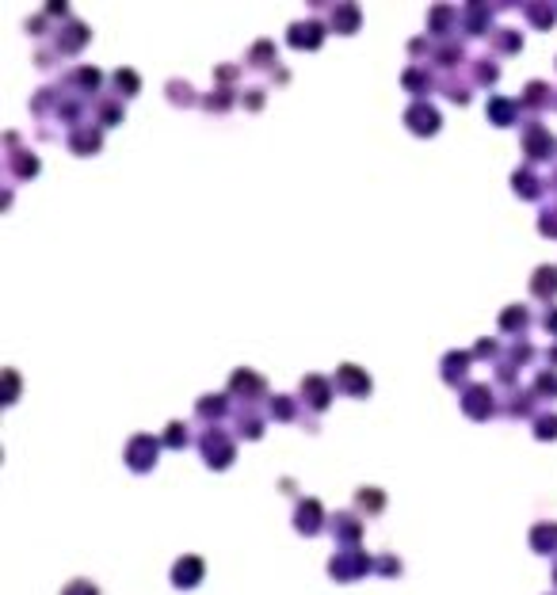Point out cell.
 <instances>
[{
    "label": "cell",
    "mask_w": 557,
    "mask_h": 595,
    "mask_svg": "<svg viewBox=\"0 0 557 595\" xmlns=\"http://www.w3.org/2000/svg\"><path fill=\"white\" fill-rule=\"evenodd\" d=\"M199 447H203L206 466H214V469H226L233 462V454H237V447H233V439L226 432H206L203 439H199Z\"/></svg>",
    "instance_id": "1"
},
{
    "label": "cell",
    "mask_w": 557,
    "mask_h": 595,
    "mask_svg": "<svg viewBox=\"0 0 557 595\" xmlns=\"http://www.w3.org/2000/svg\"><path fill=\"white\" fill-rule=\"evenodd\" d=\"M374 569V557H366V554H336L328 561V572H332V580H355V576H366V572Z\"/></svg>",
    "instance_id": "2"
},
{
    "label": "cell",
    "mask_w": 557,
    "mask_h": 595,
    "mask_svg": "<svg viewBox=\"0 0 557 595\" xmlns=\"http://www.w3.org/2000/svg\"><path fill=\"white\" fill-rule=\"evenodd\" d=\"M157 447H161V439H153V435H134L130 447H126V466H130V469H149L153 462H157Z\"/></svg>",
    "instance_id": "3"
},
{
    "label": "cell",
    "mask_w": 557,
    "mask_h": 595,
    "mask_svg": "<svg viewBox=\"0 0 557 595\" xmlns=\"http://www.w3.org/2000/svg\"><path fill=\"white\" fill-rule=\"evenodd\" d=\"M321 39H325V27H321L317 19H298V24H291V31H286V42L298 46V50H317Z\"/></svg>",
    "instance_id": "4"
},
{
    "label": "cell",
    "mask_w": 557,
    "mask_h": 595,
    "mask_svg": "<svg viewBox=\"0 0 557 595\" xmlns=\"http://www.w3.org/2000/svg\"><path fill=\"white\" fill-rule=\"evenodd\" d=\"M405 123H408V130H416V134L428 138V134H436V130L443 126V115L431 103H412L405 111Z\"/></svg>",
    "instance_id": "5"
},
{
    "label": "cell",
    "mask_w": 557,
    "mask_h": 595,
    "mask_svg": "<svg viewBox=\"0 0 557 595\" xmlns=\"http://www.w3.org/2000/svg\"><path fill=\"white\" fill-rule=\"evenodd\" d=\"M462 409L470 420H485V416H493V393H488V385H470L462 397Z\"/></svg>",
    "instance_id": "6"
},
{
    "label": "cell",
    "mask_w": 557,
    "mask_h": 595,
    "mask_svg": "<svg viewBox=\"0 0 557 595\" xmlns=\"http://www.w3.org/2000/svg\"><path fill=\"white\" fill-rule=\"evenodd\" d=\"M336 390L351 393V397H366V393H371V374L348 362V367H340V370H336Z\"/></svg>",
    "instance_id": "7"
},
{
    "label": "cell",
    "mask_w": 557,
    "mask_h": 595,
    "mask_svg": "<svg viewBox=\"0 0 557 595\" xmlns=\"http://www.w3.org/2000/svg\"><path fill=\"white\" fill-rule=\"evenodd\" d=\"M321 523H325V512H321L317 500H302V504H298V512H294V527H298V531H302V534H317Z\"/></svg>",
    "instance_id": "8"
},
{
    "label": "cell",
    "mask_w": 557,
    "mask_h": 595,
    "mask_svg": "<svg viewBox=\"0 0 557 595\" xmlns=\"http://www.w3.org/2000/svg\"><path fill=\"white\" fill-rule=\"evenodd\" d=\"M229 393H237V397H260V393H267V385H264V378L256 370H233Z\"/></svg>",
    "instance_id": "9"
},
{
    "label": "cell",
    "mask_w": 557,
    "mask_h": 595,
    "mask_svg": "<svg viewBox=\"0 0 557 595\" xmlns=\"http://www.w3.org/2000/svg\"><path fill=\"white\" fill-rule=\"evenodd\" d=\"M203 561H199V557H180V561H176V569H172V584H176V588H195V584L199 580H203Z\"/></svg>",
    "instance_id": "10"
},
{
    "label": "cell",
    "mask_w": 557,
    "mask_h": 595,
    "mask_svg": "<svg viewBox=\"0 0 557 595\" xmlns=\"http://www.w3.org/2000/svg\"><path fill=\"white\" fill-rule=\"evenodd\" d=\"M523 149H527L531 161H546L553 153V141L542 126H527V138H523Z\"/></svg>",
    "instance_id": "11"
},
{
    "label": "cell",
    "mask_w": 557,
    "mask_h": 595,
    "mask_svg": "<svg viewBox=\"0 0 557 595\" xmlns=\"http://www.w3.org/2000/svg\"><path fill=\"white\" fill-rule=\"evenodd\" d=\"M328 393H332V382H325L321 374H309V378L302 382V397L313 405V409H325V405H328Z\"/></svg>",
    "instance_id": "12"
},
{
    "label": "cell",
    "mask_w": 557,
    "mask_h": 595,
    "mask_svg": "<svg viewBox=\"0 0 557 595\" xmlns=\"http://www.w3.org/2000/svg\"><path fill=\"white\" fill-rule=\"evenodd\" d=\"M531 290H534V298H546V302H550V298L557 294V268L546 263V268L534 271L531 275Z\"/></svg>",
    "instance_id": "13"
},
{
    "label": "cell",
    "mask_w": 557,
    "mask_h": 595,
    "mask_svg": "<svg viewBox=\"0 0 557 595\" xmlns=\"http://www.w3.org/2000/svg\"><path fill=\"white\" fill-rule=\"evenodd\" d=\"M332 531H340L336 538H340L343 546H355V542H359V534H363V527H359V519H355V515L340 512L336 519H332Z\"/></svg>",
    "instance_id": "14"
},
{
    "label": "cell",
    "mask_w": 557,
    "mask_h": 595,
    "mask_svg": "<svg viewBox=\"0 0 557 595\" xmlns=\"http://www.w3.org/2000/svg\"><path fill=\"white\" fill-rule=\"evenodd\" d=\"M69 149L76 153V157H88V153H96V149H99V130H88V126L73 130V138H69Z\"/></svg>",
    "instance_id": "15"
},
{
    "label": "cell",
    "mask_w": 557,
    "mask_h": 595,
    "mask_svg": "<svg viewBox=\"0 0 557 595\" xmlns=\"http://www.w3.org/2000/svg\"><path fill=\"white\" fill-rule=\"evenodd\" d=\"M531 546L538 549V554H553L557 549V523H538L531 531Z\"/></svg>",
    "instance_id": "16"
},
{
    "label": "cell",
    "mask_w": 557,
    "mask_h": 595,
    "mask_svg": "<svg viewBox=\"0 0 557 595\" xmlns=\"http://www.w3.org/2000/svg\"><path fill=\"white\" fill-rule=\"evenodd\" d=\"M527 325H531V310H527V305H508V310L500 313V328H504V332H523Z\"/></svg>",
    "instance_id": "17"
},
{
    "label": "cell",
    "mask_w": 557,
    "mask_h": 595,
    "mask_svg": "<svg viewBox=\"0 0 557 595\" xmlns=\"http://www.w3.org/2000/svg\"><path fill=\"white\" fill-rule=\"evenodd\" d=\"M466 370H470V355H458V351H451L447 359H443V378L451 385H458L466 378Z\"/></svg>",
    "instance_id": "18"
},
{
    "label": "cell",
    "mask_w": 557,
    "mask_h": 595,
    "mask_svg": "<svg viewBox=\"0 0 557 595\" xmlns=\"http://www.w3.org/2000/svg\"><path fill=\"white\" fill-rule=\"evenodd\" d=\"M519 115V107L511 103V99H488V118H493L496 126H511Z\"/></svg>",
    "instance_id": "19"
},
{
    "label": "cell",
    "mask_w": 557,
    "mask_h": 595,
    "mask_svg": "<svg viewBox=\"0 0 557 595\" xmlns=\"http://www.w3.org/2000/svg\"><path fill=\"white\" fill-rule=\"evenodd\" d=\"M84 42H88V27H84V24H69V27H65V35H58V50L76 54Z\"/></svg>",
    "instance_id": "20"
},
{
    "label": "cell",
    "mask_w": 557,
    "mask_h": 595,
    "mask_svg": "<svg viewBox=\"0 0 557 595\" xmlns=\"http://www.w3.org/2000/svg\"><path fill=\"white\" fill-rule=\"evenodd\" d=\"M511 187H516L523 198H538L542 195V183H538V176H534L531 168H519L516 176H511Z\"/></svg>",
    "instance_id": "21"
},
{
    "label": "cell",
    "mask_w": 557,
    "mask_h": 595,
    "mask_svg": "<svg viewBox=\"0 0 557 595\" xmlns=\"http://www.w3.org/2000/svg\"><path fill=\"white\" fill-rule=\"evenodd\" d=\"M355 504H359V512L366 515H378L386 508V492H378V489H359L355 492Z\"/></svg>",
    "instance_id": "22"
},
{
    "label": "cell",
    "mask_w": 557,
    "mask_h": 595,
    "mask_svg": "<svg viewBox=\"0 0 557 595\" xmlns=\"http://www.w3.org/2000/svg\"><path fill=\"white\" fill-rule=\"evenodd\" d=\"M195 409H199V416H203V420H218V416H226V409H229V401H226V397H199V405H195Z\"/></svg>",
    "instance_id": "23"
},
{
    "label": "cell",
    "mask_w": 557,
    "mask_h": 595,
    "mask_svg": "<svg viewBox=\"0 0 557 595\" xmlns=\"http://www.w3.org/2000/svg\"><path fill=\"white\" fill-rule=\"evenodd\" d=\"M332 16H336V19H332V27H336V31H348V35H351V31H359V8H355V4H340Z\"/></svg>",
    "instance_id": "24"
},
{
    "label": "cell",
    "mask_w": 557,
    "mask_h": 595,
    "mask_svg": "<svg viewBox=\"0 0 557 595\" xmlns=\"http://www.w3.org/2000/svg\"><path fill=\"white\" fill-rule=\"evenodd\" d=\"M493 42H496L500 54H516L523 46V35H519V31H511V27H500L496 35H493Z\"/></svg>",
    "instance_id": "25"
},
{
    "label": "cell",
    "mask_w": 557,
    "mask_h": 595,
    "mask_svg": "<svg viewBox=\"0 0 557 595\" xmlns=\"http://www.w3.org/2000/svg\"><path fill=\"white\" fill-rule=\"evenodd\" d=\"M187 439H191V432H187V424L172 420L169 427H164V439H161V443H164V447H176V450H180V447H187Z\"/></svg>",
    "instance_id": "26"
},
{
    "label": "cell",
    "mask_w": 557,
    "mask_h": 595,
    "mask_svg": "<svg viewBox=\"0 0 557 595\" xmlns=\"http://www.w3.org/2000/svg\"><path fill=\"white\" fill-rule=\"evenodd\" d=\"M542 103L550 107V88H546V84H531L527 92H523V107H531V111H542Z\"/></svg>",
    "instance_id": "27"
},
{
    "label": "cell",
    "mask_w": 557,
    "mask_h": 595,
    "mask_svg": "<svg viewBox=\"0 0 557 595\" xmlns=\"http://www.w3.org/2000/svg\"><path fill=\"white\" fill-rule=\"evenodd\" d=\"M401 84H405L408 92H424V88H431V76L412 65V69H405V76H401Z\"/></svg>",
    "instance_id": "28"
},
{
    "label": "cell",
    "mask_w": 557,
    "mask_h": 595,
    "mask_svg": "<svg viewBox=\"0 0 557 595\" xmlns=\"http://www.w3.org/2000/svg\"><path fill=\"white\" fill-rule=\"evenodd\" d=\"M237 432L249 435V439H260L264 435V420H260V416H252V412H241L237 416Z\"/></svg>",
    "instance_id": "29"
},
{
    "label": "cell",
    "mask_w": 557,
    "mask_h": 595,
    "mask_svg": "<svg viewBox=\"0 0 557 595\" xmlns=\"http://www.w3.org/2000/svg\"><path fill=\"white\" fill-rule=\"evenodd\" d=\"M496 76H500V69H496V61H488V58H481L473 65V84H496Z\"/></svg>",
    "instance_id": "30"
},
{
    "label": "cell",
    "mask_w": 557,
    "mask_h": 595,
    "mask_svg": "<svg viewBox=\"0 0 557 595\" xmlns=\"http://www.w3.org/2000/svg\"><path fill=\"white\" fill-rule=\"evenodd\" d=\"M138 73H134V69H119L115 73V92L119 96H134V92H138Z\"/></svg>",
    "instance_id": "31"
},
{
    "label": "cell",
    "mask_w": 557,
    "mask_h": 595,
    "mask_svg": "<svg viewBox=\"0 0 557 595\" xmlns=\"http://www.w3.org/2000/svg\"><path fill=\"white\" fill-rule=\"evenodd\" d=\"M458 12H451V8H431V31H447L451 24H458Z\"/></svg>",
    "instance_id": "32"
},
{
    "label": "cell",
    "mask_w": 557,
    "mask_h": 595,
    "mask_svg": "<svg viewBox=\"0 0 557 595\" xmlns=\"http://www.w3.org/2000/svg\"><path fill=\"white\" fill-rule=\"evenodd\" d=\"M534 393H538V397H557V374L553 370H542L538 378H534Z\"/></svg>",
    "instance_id": "33"
},
{
    "label": "cell",
    "mask_w": 557,
    "mask_h": 595,
    "mask_svg": "<svg viewBox=\"0 0 557 595\" xmlns=\"http://www.w3.org/2000/svg\"><path fill=\"white\" fill-rule=\"evenodd\" d=\"M527 12H531V24L534 27H553V19H557V12H553V8H546V4H531Z\"/></svg>",
    "instance_id": "34"
},
{
    "label": "cell",
    "mask_w": 557,
    "mask_h": 595,
    "mask_svg": "<svg viewBox=\"0 0 557 595\" xmlns=\"http://www.w3.org/2000/svg\"><path fill=\"white\" fill-rule=\"evenodd\" d=\"M271 58H275V46H271L267 39H260V42H256V50L249 54L252 65H271Z\"/></svg>",
    "instance_id": "35"
},
{
    "label": "cell",
    "mask_w": 557,
    "mask_h": 595,
    "mask_svg": "<svg viewBox=\"0 0 557 595\" xmlns=\"http://www.w3.org/2000/svg\"><path fill=\"white\" fill-rule=\"evenodd\" d=\"M534 435L538 439H557V416L550 412V416H538L534 420Z\"/></svg>",
    "instance_id": "36"
},
{
    "label": "cell",
    "mask_w": 557,
    "mask_h": 595,
    "mask_svg": "<svg viewBox=\"0 0 557 595\" xmlns=\"http://www.w3.org/2000/svg\"><path fill=\"white\" fill-rule=\"evenodd\" d=\"M73 84L84 88V92H88V88L96 92V88H99V69H76V73H73Z\"/></svg>",
    "instance_id": "37"
},
{
    "label": "cell",
    "mask_w": 557,
    "mask_h": 595,
    "mask_svg": "<svg viewBox=\"0 0 557 595\" xmlns=\"http://www.w3.org/2000/svg\"><path fill=\"white\" fill-rule=\"evenodd\" d=\"M271 412L278 420H294V401L291 397H271Z\"/></svg>",
    "instance_id": "38"
},
{
    "label": "cell",
    "mask_w": 557,
    "mask_h": 595,
    "mask_svg": "<svg viewBox=\"0 0 557 595\" xmlns=\"http://www.w3.org/2000/svg\"><path fill=\"white\" fill-rule=\"evenodd\" d=\"M538 225H542V233H546V237H557V206H550V210H542Z\"/></svg>",
    "instance_id": "39"
},
{
    "label": "cell",
    "mask_w": 557,
    "mask_h": 595,
    "mask_svg": "<svg viewBox=\"0 0 557 595\" xmlns=\"http://www.w3.org/2000/svg\"><path fill=\"white\" fill-rule=\"evenodd\" d=\"M16 164H19V168H16V176H24V180H27V176H35V172H39V161L31 157V153H24V157H16Z\"/></svg>",
    "instance_id": "40"
},
{
    "label": "cell",
    "mask_w": 557,
    "mask_h": 595,
    "mask_svg": "<svg viewBox=\"0 0 557 595\" xmlns=\"http://www.w3.org/2000/svg\"><path fill=\"white\" fill-rule=\"evenodd\" d=\"M531 355H534L531 344H516V347H511V362H516V367H527Z\"/></svg>",
    "instance_id": "41"
},
{
    "label": "cell",
    "mask_w": 557,
    "mask_h": 595,
    "mask_svg": "<svg viewBox=\"0 0 557 595\" xmlns=\"http://www.w3.org/2000/svg\"><path fill=\"white\" fill-rule=\"evenodd\" d=\"M61 595H99V591H96V584H88V580H73Z\"/></svg>",
    "instance_id": "42"
},
{
    "label": "cell",
    "mask_w": 557,
    "mask_h": 595,
    "mask_svg": "<svg viewBox=\"0 0 557 595\" xmlns=\"http://www.w3.org/2000/svg\"><path fill=\"white\" fill-rule=\"evenodd\" d=\"M122 118V111H119V103H99V123H119Z\"/></svg>",
    "instance_id": "43"
},
{
    "label": "cell",
    "mask_w": 557,
    "mask_h": 595,
    "mask_svg": "<svg viewBox=\"0 0 557 595\" xmlns=\"http://www.w3.org/2000/svg\"><path fill=\"white\" fill-rule=\"evenodd\" d=\"M496 351H500V347H496V340H477L473 355H477V359H493V355H496Z\"/></svg>",
    "instance_id": "44"
},
{
    "label": "cell",
    "mask_w": 557,
    "mask_h": 595,
    "mask_svg": "<svg viewBox=\"0 0 557 595\" xmlns=\"http://www.w3.org/2000/svg\"><path fill=\"white\" fill-rule=\"evenodd\" d=\"M229 103V92H218V96H206V111H226Z\"/></svg>",
    "instance_id": "45"
},
{
    "label": "cell",
    "mask_w": 557,
    "mask_h": 595,
    "mask_svg": "<svg viewBox=\"0 0 557 595\" xmlns=\"http://www.w3.org/2000/svg\"><path fill=\"white\" fill-rule=\"evenodd\" d=\"M169 96H172V99H195V92H191L187 84H180V81L169 84Z\"/></svg>",
    "instance_id": "46"
},
{
    "label": "cell",
    "mask_w": 557,
    "mask_h": 595,
    "mask_svg": "<svg viewBox=\"0 0 557 595\" xmlns=\"http://www.w3.org/2000/svg\"><path fill=\"white\" fill-rule=\"evenodd\" d=\"M443 92H447L451 99H458V103H466V99H470V88H462V84H443Z\"/></svg>",
    "instance_id": "47"
},
{
    "label": "cell",
    "mask_w": 557,
    "mask_h": 595,
    "mask_svg": "<svg viewBox=\"0 0 557 595\" xmlns=\"http://www.w3.org/2000/svg\"><path fill=\"white\" fill-rule=\"evenodd\" d=\"M378 565H382L378 572H386V576H397V572H401V561H397V557H382Z\"/></svg>",
    "instance_id": "48"
},
{
    "label": "cell",
    "mask_w": 557,
    "mask_h": 595,
    "mask_svg": "<svg viewBox=\"0 0 557 595\" xmlns=\"http://www.w3.org/2000/svg\"><path fill=\"white\" fill-rule=\"evenodd\" d=\"M436 58L443 61V65H454V61H462V50H454V46H447V50H439Z\"/></svg>",
    "instance_id": "49"
},
{
    "label": "cell",
    "mask_w": 557,
    "mask_h": 595,
    "mask_svg": "<svg viewBox=\"0 0 557 595\" xmlns=\"http://www.w3.org/2000/svg\"><path fill=\"white\" fill-rule=\"evenodd\" d=\"M244 103H249V111H260V107H264V92H244Z\"/></svg>",
    "instance_id": "50"
},
{
    "label": "cell",
    "mask_w": 557,
    "mask_h": 595,
    "mask_svg": "<svg viewBox=\"0 0 557 595\" xmlns=\"http://www.w3.org/2000/svg\"><path fill=\"white\" fill-rule=\"evenodd\" d=\"M542 328H546V332H553V336H557V310H546V317H542Z\"/></svg>",
    "instance_id": "51"
},
{
    "label": "cell",
    "mask_w": 557,
    "mask_h": 595,
    "mask_svg": "<svg viewBox=\"0 0 557 595\" xmlns=\"http://www.w3.org/2000/svg\"><path fill=\"white\" fill-rule=\"evenodd\" d=\"M233 73H237L233 65H221V69H218V81H221V84H229V81H233Z\"/></svg>",
    "instance_id": "52"
},
{
    "label": "cell",
    "mask_w": 557,
    "mask_h": 595,
    "mask_svg": "<svg viewBox=\"0 0 557 595\" xmlns=\"http://www.w3.org/2000/svg\"><path fill=\"white\" fill-rule=\"evenodd\" d=\"M550 362H553V367H557V347H553V351H550Z\"/></svg>",
    "instance_id": "53"
},
{
    "label": "cell",
    "mask_w": 557,
    "mask_h": 595,
    "mask_svg": "<svg viewBox=\"0 0 557 595\" xmlns=\"http://www.w3.org/2000/svg\"><path fill=\"white\" fill-rule=\"evenodd\" d=\"M553 187H557V176H553Z\"/></svg>",
    "instance_id": "54"
},
{
    "label": "cell",
    "mask_w": 557,
    "mask_h": 595,
    "mask_svg": "<svg viewBox=\"0 0 557 595\" xmlns=\"http://www.w3.org/2000/svg\"><path fill=\"white\" fill-rule=\"evenodd\" d=\"M553 580H557V569H553Z\"/></svg>",
    "instance_id": "55"
}]
</instances>
